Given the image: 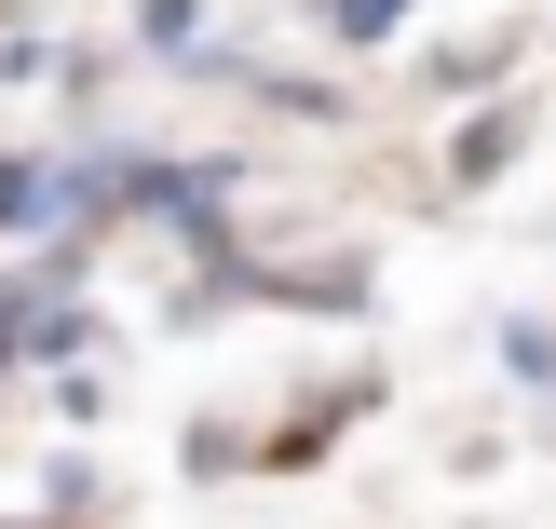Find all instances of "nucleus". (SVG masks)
<instances>
[{
    "label": "nucleus",
    "instance_id": "nucleus-1",
    "mask_svg": "<svg viewBox=\"0 0 556 529\" xmlns=\"http://www.w3.org/2000/svg\"><path fill=\"white\" fill-rule=\"evenodd\" d=\"M407 0H326V41H394Z\"/></svg>",
    "mask_w": 556,
    "mask_h": 529
}]
</instances>
